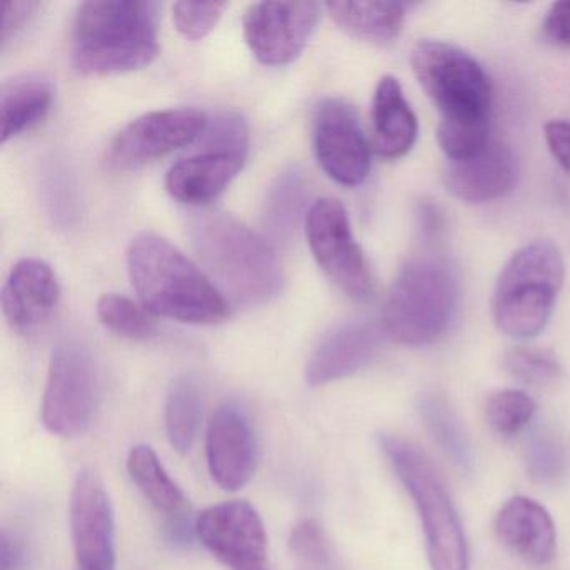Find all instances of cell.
I'll list each match as a JSON object with an SVG mask.
<instances>
[{"label": "cell", "mask_w": 570, "mask_h": 570, "mask_svg": "<svg viewBox=\"0 0 570 570\" xmlns=\"http://www.w3.org/2000/svg\"><path fill=\"white\" fill-rule=\"evenodd\" d=\"M0 570H29V552L24 540L8 529L0 532Z\"/></svg>", "instance_id": "d590c367"}, {"label": "cell", "mask_w": 570, "mask_h": 570, "mask_svg": "<svg viewBox=\"0 0 570 570\" xmlns=\"http://www.w3.org/2000/svg\"><path fill=\"white\" fill-rule=\"evenodd\" d=\"M226 8V2H176L173 19L186 39L199 41L216 28Z\"/></svg>", "instance_id": "d6a6232c"}, {"label": "cell", "mask_w": 570, "mask_h": 570, "mask_svg": "<svg viewBox=\"0 0 570 570\" xmlns=\"http://www.w3.org/2000/svg\"><path fill=\"white\" fill-rule=\"evenodd\" d=\"M542 36L549 45L570 49V2H556L542 22Z\"/></svg>", "instance_id": "e575fe53"}, {"label": "cell", "mask_w": 570, "mask_h": 570, "mask_svg": "<svg viewBox=\"0 0 570 570\" xmlns=\"http://www.w3.org/2000/svg\"><path fill=\"white\" fill-rule=\"evenodd\" d=\"M289 547L306 569L322 570L332 563L328 539L315 520H303L293 529Z\"/></svg>", "instance_id": "1f68e13d"}, {"label": "cell", "mask_w": 570, "mask_h": 570, "mask_svg": "<svg viewBox=\"0 0 570 570\" xmlns=\"http://www.w3.org/2000/svg\"><path fill=\"white\" fill-rule=\"evenodd\" d=\"M42 191L46 205L56 223L61 226H71L78 219V196L71 175L61 163H51L45 173Z\"/></svg>", "instance_id": "f546056e"}, {"label": "cell", "mask_w": 570, "mask_h": 570, "mask_svg": "<svg viewBox=\"0 0 570 570\" xmlns=\"http://www.w3.org/2000/svg\"><path fill=\"white\" fill-rule=\"evenodd\" d=\"M45 4L35 0H8L2 4V51L24 32Z\"/></svg>", "instance_id": "836d02e7"}, {"label": "cell", "mask_w": 570, "mask_h": 570, "mask_svg": "<svg viewBox=\"0 0 570 570\" xmlns=\"http://www.w3.org/2000/svg\"><path fill=\"white\" fill-rule=\"evenodd\" d=\"M188 233L219 292L236 305H265L282 292L285 275L275 248L245 223L226 213H198Z\"/></svg>", "instance_id": "7a4b0ae2"}, {"label": "cell", "mask_w": 570, "mask_h": 570, "mask_svg": "<svg viewBox=\"0 0 570 570\" xmlns=\"http://www.w3.org/2000/svg\"><path fill=\"white\" fill-rule=\"evenodd\" d=\"M372 122L373 146L383 158H402L415 145L419 121L393 76H383L376 85Z\"/></svg>", "instance_id": "44dd1931"}, {"label": "cell", "mask_w": 570, "mask_h": 570, "mask_svg": "<svg viewBox=\"0 0 570 570\" xmlns=\"http://www.w3.org/2000/svg\"><path fill=\"white\" fill-rule=\"evenodd\" d=\"M246 156L209 151L179 159L166 175V189L186 205H205L218 198L245 166Z\"/></svg>", "instance_id": "ffe728a7"}, {"label": "cell", "mask_w": 570, "mask_h": 570, "mask_svg": "<svg viewBox=\"0 0 570 570\" xmlns=\"http://www.w3.org/2000/svg\"><path fill=\"white\" fill-rule=\"evenodd\" d=\"M61 296L55 269L38 258L21 259L2 288L6 320L18 332H31L51 316Z\"/></svg>", "instance_id": "e0dca14e"}, {"label": "cell", "mask_w": 570, "mask_h": 570, "mask_svg": "<svg viewBox=\"0 0 570 570\" xmlns=\"http://www.w3.org/2000/svg\"><path fill=\"white\" fill-rule=\"evenodd\" d=\"M320 16L316 2H256L246 9L243 31L259 62L288 65L305 49Z\"/></svg>", "instance_id": "7c38bea8"}, {"label": "cell", "mask_w": 570, "mask_h": 570, "mask_svg": "<svg viewBox=\"0 0 570 570\" xmlns=\"http://www.w3.org/2000/svg\"><path fill=\"white\" fill-rule=\"evenodd\" d=\"M535 412V402L522 390H500L485 403L487 422L503 436H513L527 429Z\"/></svg>", "instance_id": "f1b7e54d"}, {"label": "cell", "mask_w": 570, "mask_h": 570, "mask_svg": "<svg viewBox=\"0 0 570 570\" xmlns=\"http://www.w3.org/2000/svg\"><path fill=\"white\" fill-rule=\"evenodd\" d=\"M503 368L512 379L535 389H547L562 379V365L556 355L530 346L510 348L503 356Z\"/></svg>", "instance_id": "83f0119b"}, {"label": "cell", "mask_w": 570, "mask_h": 570, "mask_svg": "<svg viewBox=\"0 0 570 570\" xmlns=\"http://www.w3.org/2000/svg\"><path fill=\"white\" fill-rule=\"evenodd\" d=\"M98 316L106 328L122 338L146 340L153 336L156 330V323L149 309L132 302L128 296L116 295V293H109L99 298Z\"/></svg>", "instance_id": "4316f807"}, {"label": "cell", "mask_w": 570, "mask_h": 570, "mask_svg": "<svg viewBox=\"0 0 570 570\" xmlns=\"http://www.w3.org/2000/svg\"><path fill=\"white\" fill-rule=\"evenodd\" d=\"M308 183L298 166L285 169L269 186L265 202V225L273 238L289 242L305 215Z\"/></svg>", "instance_id": "d4e9b609"}, {"label": "cell", "mask_w": 570, "mask_h": 570, "mask_svg": "<svg viewBox=\"0 0 570 570\" xmlns=\"http://www.w3.org/2000/svg\"><path fill=\"white\" fill-rule=\"evenodd\" d=\"M497 539L532 566L556 559L557 530L546 507L529 497L507 500L493 520Z\"/></svg>", "instance_id": "ac0fdd59"}, {"label": "cell", "mask_w": 570, "mask_h": 570, "mask_svg": "<svg viewBox=\"0 0 570 570\" xmlns=\"http://www.w3.org/2000/svg\"><path fill=\"white\" fill-rule=\"evenodd\" d=\"M316 159L323 171L343 186L365 181L372 166L370 146L355 109L342 99H325L313 125Z\"/></svg>", "instance_id": "5bb4252c"}, {"label": "cell", "mask_w": 570, "mask_h": 570, "mask_svg": "<svg viewBox=\"0 0 570 570\" xmlns=\"http://www.w3.org/2000/svg\"><path fill=\"white\" fill-rule=\"evenodd\" d=\"M69 510L76 570H116L115 512L98 473H78Z\"/></svg>", "instance_id": "4fadbf2b"}, {"label": "cell", "mask_w": 570, "mask_h": 570, "mask_svg": "<svg viewBox=\"0 0 570 570\" xmlns=\"http://www.w3.org/2000/svg\"><path fill=\"white\" fill-rule=\"evenodd\" d=\"M199 139L202 148L209 151L235 153L243 156L248 153V126L238 112H219L215 119H208Z\"/></svg>", "instance_id": "4dcf8cb0"}, {"label": "cell", "mask_w": 570, "mask_h": 570, "mask_svg": "<svg viewBox=\"0 0 570 570\" xmlns=\"http://www.w3.org/2000/svg\"><path fill=\"white\" fill-rule=\"evenodd\" d=\"M206 459L216 485L236 492L248 485L256 472L255 432L242 406L225 403L213 413L206 433Z\"/></svg>", "instance_id": "9a60e30c"}, {"label": "cell", "mask_w": 570, "mask_h": 570, "mask_svg": "<svg viewBox=\"0 0 570 570\" xmlns=\"http://www.w3.org/2000/svg\"><path fill=\"white\" fill-rule=\"evenodd\" d=\"M326 9L346 35L372 45H390L405 24V4L400 2H330Z\"/></svg>", "instance_id": "603a6c76"}, {"label": "cell", "mask_w": 570, "mask_h": 570, "mask_svg": "<svg viewBox=\"0 0 570 570\" xmlns=\"http://www.w3.org/2000/svg\"><path fill=\"white\" fill-rule=\"evenodd\" d=\"M546 141L557 163L570 173V121L553 119L547 122Z\"/></svg>", "instance_id": "8d00e7d4"}, {"label": "cell", "mask_w": 570, "mask_h": 570, "mask_svg": "<svg viewBox=\"0 0 570 570\" xmlns=\"http://www.w3.org/2000/svg\"><path fill=\"white\" fill-rule=\"evenodd\" d=\"M412 68L439 109V126H489L492 86L469 52L423 39L413 49Z\"/></svg>", "instance_id": "52a82bcc"}, {"label": "cell", "mask_w": 570, "mask_h": 570, "mask_svg": "<svg viewBox=\"0 0 570 570\" xmlns=\"http://www.w3.org/2000/svg\"><path fill=\"white\" fill-rule=\"evenodd\" d=\"M456 302L459 285L449 263L436 256H416L400 269L390 288L383 333L399 345H432L449 330Z\"/></svg>", "instance_id": "277c9868"}, {"label": "cell", "mask_w": 570, "mask_h": 570, "mask_svg": "<svg viewBox=\"0 0 570 570\" xmlns=\"http://www.w3.org/2000/svg\"><path fill=\"white\" fill-rule=\"evenodd\" d=\"M128 472L139 492L155 509L171 517L173 520L185 515V493L166 472L158 453L151 446H132L128 455Z\"/></svg>", "instance_id": "cb8c5ba5"}, {"label": "cell", "mask_w": 570, "mask_h": 570, "mask_svg": "<svg viewBox=\"0 0 570 570\" xmlns=\"http://www.w3.org/2000/svg\"><path fill=\"white\" fill-rule=\"evenodd\" d=\"M55 85L45 76L24 75L0 89V141L22 135L48 116L55 102Z\"/></svg>", "instance_id": "7402d4cb"}, {"label": "cell", "mask_w": 570, "mask_h": 570, "mask_svg": "<svg viewBox=\"0 0 570 570\" xmlns=\"http://www.w3.org/2000/svg\"><path fill=\"white\" fill-rule=\"evenodd\" d=\"M519 176L515 156L507 146L490 141L482 151L460 161H450L445 186L456 199L487 203L502 198Z\"/></svg>", "instance_id": "d6986e66"}, {"label": "cell", "mask_w": 570, "mask_h": 570, "mask_svg": "<svg viewBox=\"0 0 570 570\" xmlns=\"http://www.w3.org/2000/svg\"><path fill=\"white\" fill-rule=\"evenodd\" d=\"M126 258L132 286L153 315L189 325H216L228 318L229 305L218 286L163 236L139 233Z\"/></svg>", "instance_id": "6da1fadb"}, {"label": "cell", "mask_w": 570, "mask_h": 570, "mask_svg": "<svg viewBox=\"0 0 570 570\" xmlns=\"http://www.w3.org/2000/svg\"><path fill=\"white\" fill-rule=\"evenodd\" d=\"M159 6L149 0H89L72 24V65L85 75L145 68L159 52Z\"/></svg>", "instance_id": "3957f363"}, {"label": "cell", "mask_w": 570, "mask_h": 570, "mask_svg": "<svg viewBox=\"0 0 570 570\" xmlns=\"http://www.w3.org/2000/svg\"><path fill=\"white\" fill-rule=\"evenodd\" d=\"M382 325L352 322L333 330L316 346L306 365V383L323 386L355 375L379 356L385 340Z\"/></svg>", "instance_id": "2e32d148"}, {"label": "cell", "mask_w": 570, "mask_h": 570, "mask_svg": "<svg viewBox=\"0 0 570 570\" xmlns=\"http://www.w3.org/2000/svg\"><path fill=\"white\" fill-rule=\"evenodd\" d=\"M206 122L208 116L193 108L146 112L115 136L106 149V166L128 171L163 158L198 139Z\"/></svg>", "instance_id": "30bf717a"}, {"label": "cell", "mask_w": 570, "mask_h": 570, "mask_svg": "<svg viewBox=\"0 0 570 570\" xmlns=\"http://www.w3.org/2000/svg\"><path fill=\"white\" fill-rule=\"evenodd\" d=\"M313 256L325 275L350 298L365 302L373 295V276L342 203L318 199L305 216Z\"/></svg>", "instance_id": "9c48e42d"}, {"label": "cell", "mask_w": 570, "mask_h": 570, "mask_svg": "<svg viewBox=\"0 0 570 570\" xmlns=\"http://www.w3.org/2000/svg\"><path fill=\"white\" fill-rule=\"evenodd\" d=\"M380 446L415 503L432 570H469V546L459 512L429 456L396 435L380 436Z\"/></svg>", "instance_id": "8992f818"}, {"label": "cell", "mask_w": 570, "mask_h": 570, "mask_svg": "<svg viewBox=\"0 0 570 570\" xmlns=\"http://www.w3.org/2000/svg\"><path fill=\"white\" fill-rule=\"evenodd\" d=\"M203 416V399L198 383L191 376L173 380L166 396V435L173 449L188 453L195 445Z\"/></svg>", "instance_id": "484cf974"}, {"label": "cell", "mask_w": 570, "mask_h": 570, "mask_svg": "<svg viewBox=\"0 0 570 570\" xmlns=\"http://www.w3.org/2000/svg\"><path fill=\"white\" fill-rule=\"evenodd\" d=\"M195 533L229 570H272L265 523L248 502L208 507L196 519Z\"/></svg>", "instance_id": "8fae6325"}, {"label": "cell", "mask_w": 570, "mask_h": 570, "mask_svg": "<svg viewBox=\"0 0 570 570\" xmlns=\"http://www.w3.org/2000/svg\"><path fill=\"white\" fill-rule=\"evenodd\" d=\"M566 278L562 253L540 239L513 253L493 292V322L510 338L529 340L546 330Z\"/></svg>", "instance_id": "5b68a950"}, {"label": "cell", "mask_w": 570, "mask_h": 570, "mask_svg": "<svg viewBox=\"0 0 570 570\" xmlns=\"http://www.w3.org/2000/svg\"><path fill=\"white\" fill-rule=\"evenodd\" d=\"M99 379L91 350L69 338L59 343L49 363L42 399V423L52 435L72 439L91 425Z\"/></svg>", "instance_id": "ba28073f"}]
</instances>
